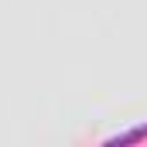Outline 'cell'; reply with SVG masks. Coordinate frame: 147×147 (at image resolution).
<instances>
[{"label":"cell","instance_id":"6da1fadb","mask_svg":"<svg viewBox=\"0 0 147 147\" xmlns=\"http://www.w3.org/2000/svg\"><path fill=\"white\" fill-rule=\"evenodd\" d=\"M137 140H147V127H134L127 134H116L106 140V147H123V144H137Z\"/></svg>","mask_w":147,"mask_h":147}]
</instances>
